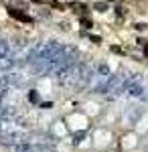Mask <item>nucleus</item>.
I'll list each match as a JSON object with an SVG mask.
<instances>
[{"mask_svg":"<svg viewBox=\"0 0 148 152\" xmlns=\"http://www.w3.org/2000/svg\"><path fill=\"white\" fill-rule=\"evenodd\" d=\"M69 6L77 12V14H85V12H87V6H85V4H81V2H71Z\"/></svg>","mask_w":148,"mask_h":152,"instance_id":"nucleus-2","label":"nucleus"},{"mask_svg":"<svg viewBox=\"0 0 148 152\" xmlns=\"http://www.w3.org/2000/svg\"><path fill=\"white\" fill-rule=\"evenodd\" d=\"M144 53H146V55H148V43H146V45H144Z\"/></svg>","mask_w":148,"mask_h":152,"instance_id":"nucleus-8","label":"nucleus"},{"mask_svg":"<svg viewBox=\"0 0 148 152\" xmlns=\"http://www.w3.org/2000/svg\"><path fill=\"white\" fill-rule=\"evenodd\" d=\"M8 16H12V18H16V20H23V23H33V18H31L29 14H24V12L16 10L14 6H8Z\"/></svg>","mask_w":148,"mask_h":152,"instance_id":"nucleus-1","label":"nucleus"},{"mask_svg":"<svg viewBox=\"0 0 148 152\" xmlns=\"http://www.w3.org/2000/svg\"><path fill=\"white\" fill-rule=\"evenodd\" d=\"M33 2H37V4H41V2H43V0H33Z\"/></svg>","mask_w":148,"mask_h":152,"instance_id":"nucleus-9","label":"nucleus"},{"mask_svg":"<svg viewBox=\"0 0 148 152\" xmlns=\"http://www.w3.org/2000/svg\"><path fill=\"white\" fill-rule=\"evenodd\" d=\"M93 8H95L97 12H106V10H108V4H106V2H95Z\"/></svg>","mask_w":148,"mask_h":152,"instance_id":"nucleus-3","label":"nucleus"},{"mask_svg":"<svg viewBox=\"0 0 148 152\" xmlns=\"http://www.w3.org/2000/svg\"><path fill=\"white\" fill-rule=\"evenodd\" d=\"M81 24H83L85 28H89V26H91V20L87 18V16H81Z\"/></svg>","mask_w":148,"mask_h":152,"instance_id":"nucleus-5","label":"nucleus"},{"mask_svg":"<svg viewBox=\"0 0 148 152\" xmlns=\"http://www.w3.org/2000/svg\"><path fill=\"white\" fill-rule=\"evenodd\" d=\"M91 41H93V43L97 45V43H102V37H91Z\"/></svg>","mask_w":148,"mask_h":152,"instance_id":"nucleus-7","label":"nucleus"},{"mask_svg":"<svg viewBox=\"0 0 148 152\" xmlns=\"http://www.w3.org/2000/svg\"><path fill=\"white\" fill-rule=\"evenodd\" d=\"M116 14H118V16L122 18V16L126 14V8H124V6H118V8H116Z\"/></svg>","mask_w":148,"mask_h":152,"instance_id":"nucleus-6","label":"nucleus"},{"mask_svg":"<svg viewBox=\"0 0 148 152\" xmlns=\"http://www.w3.org/2000/svg\"><path fill=\"white\" fill-rule=\"evenodd\" d=\"M134 28H136V31H146L148 24L146 23H136V24H134Z\"/></svg>","mask_w":148,"mask_h":152,"instance_id":"nucleus-4","label":"nucleus"}]
</instances>
